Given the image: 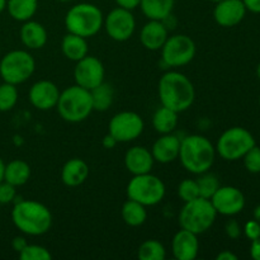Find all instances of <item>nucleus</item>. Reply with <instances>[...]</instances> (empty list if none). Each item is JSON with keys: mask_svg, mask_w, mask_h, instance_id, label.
Returning <instances> with one entry per match:
<instances>
[{"mask_svg": "<svg viewBox=\"0 0 260 260\" xmlns=\"http://www.w3.org/2000/svg\"><path fill=\"white\" fill-rule=\"evenodd\" d=\"M210 2H212V3H215V4H216V3H218V2H221V0H210Z\"/></svg>", "mask_w": 260, "mask_h": 260, "instance_id": "50", "label": "nucleus"}, {"mask_svg": "<svg viewBox=\"0 0 260 260\" xmlns=\"http://www.w3.org/2000/svg\"><path fill=\"white\" fill-rule=\"evenodd\" d=\"M36 70V61L28 51L13 50L0 60V76L5 83L19 85L27 81Z\"/></svg>", "mask_w": 260, "mask_h": 260, "instance_id": "8", "label": "nucleus"}, {"mask_svg": "<svg viewBox=\"0 0 260 260\" xmlns=\"http://www.w3.org/2000/svg\"><path fill=\"white\" fill-rule=\"evenodd\" d=\"M20 41L29 50H40L47 43V30L41 23L29 19L23 22L20 28Z\"/></svg>", "mask_w": 260, "mask_h": 260, "instance_id": "21", "label": "nucleus"}, {"mask_svg": "<svg viewBox=\"0 0 260 260\" xmlns=\"http://www.w3.org/2000/svg\"><path fill=\"white\" fill-rule=\"evenodd\" d=\"M56 108L61 118L69 123L85 121L94 111L90 90L81 88L76 84L69 86L60 93Z\"/></svg>", "mask_w": 260, "mask_h": 260, "instance_id": "4", "label": "nucleus"}, {"mask_svg": "<svg viewBox=\"0 0 260 260\" xmlns=\"http://www.w3.org/2000/svg\"><path fill=\"white\" fill-rule=\"evenodd\" d=\"M104 15L96 5L90 3H79L69 9L65 17L68 32L90 38L103 27Z\"/></svg>", "mask_w": 260, "mask_h": 260, "instance_id": "5", "label": "nucleus"}, {"mask_svg": "<svg viewBox=\"0 0 260 260\" xmlns=\"http://www.w3.org/2000/svg\"><path fill=\"white\" fill-rule=\"evenodd\" d=\"M144 128V119L139 113L123 111L112 117L108 124V134H111L117 142H131L141 136Z\"/></svg>", "mask_w": 260, "mask_h": 260, "instance_id": "11", "label": "nucleus"}, {"mask_svg": "<svg viewBox=\"0 0 260 260\" xmlns=\"http://www.w3.org/2000/svg\"><path fill=\"white\" fill-rule=\"evenodd\" d=\"M7 9V0H0V13Z\"/></svg>", "mask_w": 260, "mask_h": 260, "instance_id": "47", "label": "nucleus"}, {"mask_svg": "<svg viewBox=\"0 0 260 260\" xmlns=\"http://www.w3.org/2000/svg\"><path fill=\"white\" fill-rule=\"evenodd\" d=\"M216 259L217 260H238V255H236V254H234L233 251H230V250H223V251H221L217 256H216Z\"/></svg>", "mask_w": 260, "mask_h": 260, "instance_id": "44", "label": "nucleus"}, {"mask_svg": "<svg viewBox=\"0 0 260 260\" xmlns=\"http://www.w3.org/2000/svg\"><path fill=\"white\" fill-rule=\"evenodd\" d=\"M117 5L121 8H124V9L134 10L136 9L137 7H140V3L141 0H116Z\"/></svg>", "mask_w": 260, "mask_h": 260, "instance_id": "40", "label": "nucleus"}, {"mask_svg": "<svg viewBox=\"0 0 260 260\" xmlns=\"http://www.w3.org/2000/svg\"><path fill=\"white\" fill-rule=\"evenodd\" d=\"M178 196L183 202H189L200 197V189H198L197 180L184 179L178 185Z\"/></svg>", "mask_w": 260, "mask_h": 260, "instance_id": "34", "label": "nucleus"}, {"mask_svg": "<svg viewBox=\"0 0 260 260\" xmlns=\"http://www.w3.org/2000/svg\"><path fill=\"white\" fill-rule=\"evenodd\" d=\"M178 112L161 106L155 111L152 116V126L160 135L172 134L178 126Z\"/></svg>", "mask_w": 260, "mask_h": 260, "instance_id": "26", "label": "nucleus"}, {"mask_svg": "<svg viewBox=\"0 0 260 260\" xmlns=\"http://www.w3.org/2000/svg\"><path fill=\"white\" fill-rule=\"evenodd\" d=\"M244 165L246 170L253 174H259L260 173V147L254 145L248 152L243 156Z\"/></svg>", "mask_w": 260, "mask_h": 260, "instance_id": "35", "label": "nucleus"}, {"mask_svg": "<svg viewBox=\"0 0 260 260\" xmlns=\"http://www.w3.org/2000/svg\"><path fill=\"white\" fill-rule=\"evenodd\" d=\"M165 192L164 182L151 173L134 175L127 184V197L145 207L159 205L164 200Z\"/></svg>", "mask_w": 260, "mask_h": 260, "instance_id": "7", "label": "nucleus"}, {"mask_svg": "<svg viewBox=\"0 0 260 260\" xmlns=\"http://www.w3.org/2000/svg\"><path fill=\"white\" fill-rule=\"evenodd\" d=\"M225 233L229 238L233 239V240H236V239L240 238L241 234H243V229H241L240 223H239L238 221L230 220L228 221V223H226Z\"/></svg>", "mask_w": 260, "mask_h": 260, "instance_id": "38", "label": "nucleus"}, {"mask_svg": "<svg viewBox=\"0 0 260 260\" xmlns=\"http://www.w3.org/2000/svg\"><path fill=\"white\" fill-rule=\"evenodd\" d=\"M210 201L215 207L217 215L222 216H235L240 213L245 207L244 193L231 185L218 188Z\"/></svg>", "mask_w": 260, "mask_h": 260, "instance_id": "14", "label": "nucleus"}, {"mask_svg": "<svg viewBox=\"0 0 260 260\" xmlns=\"http://www.w3.org/2000/svg\"><path fill=\"white\" fill-rule=\"evenodd\" d=\"M27 245H28V241L25 240V238H23V236H15L12 241L13 249H14L18 254H19Z\"/></svg>", "mask_w": 260, "mask_h": 260, "instance_id": "39", "label": "nucleus"}, {"mask_svg": "<svg viewBox=\"0 0 260 260\" xmlns=\"http://www.w3.org/2000/svg\"><path fill=\"white\" fill-rule=\"evenodd\" d=\"M255 144V139L244 127H231L226 129L217 140L216 152L228 161L243 159L244 155Z\"/></svg>", "mask_w": 260, "mask_h": 260, "instance_id": "9", "label": "nucleus"}, {"mask_svg": "<svg viewBox=\"0 0 260 260\" xmlns=\"http://www.w3.org/2000/svg\"><path fill=\"white\" fill-rule=\"evenodd\" d=\"M57 2H60V3H69V2H71V0H57Z\"/></svg>", "mask_w": 260, "mask_h": 260, "instance_id": "49", "label": "nucleus"}, {"mask_svg": "<svg viewBox=\"0 0 260 260\" xmlns=\"http://www.w3.org/2000/svg\"><path fill=\"white\" fill-rule=\"evenodd\" d=\"M60 93L55 83L50 80H40L30 86L28 98L30 104L38 111H50L57 106Z\"/></svg>", "mask_w": 260, "mask_h": 260, "instance_id": "15", "label": "nucleus"}, {"mask_svg": "<svg viewBox=\"0 0 260 260\" xmlns=\"http://www.w3.org/2000/svg\"><path fill=\"white\" fill-rule=\"evenodd\" d=\"M250 255L254 260H260V238L251 241Z\"/></svg>", "mask_w": 260, "mask_h": 260, "instance_id": "42", "label": "nucleus"}, {"mask_svg": "<svg viewBox=\"0 0 260 260\" xmlns=\"http://www.w3.org/2000/svg\"><path fill=\"white\" fill-rule=\"evenodd\" d=\"M90 95L94 111L106 112L113 103V89L109 84L104 83V81L96 88L91 89Z\"/></svg>", "mask_w": 260, "mask_h": 260, "instance_id": "29", "label": "nucleus"}, {"mask_svg": "<svg viewBox=\"0 0 260 260\" xmlns=\"http://www.w3.org/2000/svg\"><path fill=\"white\" fill-rule=\"evenodd\" d=\"M30 178V167L24 160H12L5 164L4 180L9 184L17 187H22L29 180Z\"/></svg>", "mask_w": 260, "mask_h": 260, "instance_id": "24", "label": "nucleus"}, {"mask_svg": "<svg viewBox=\"0 0 260 260\" xmlns=\"http://www.w3.org/2000/svg\"><path fill=\"white\" fill-rule=\"evenodd\" d=\"M169 37V29L162 20H149L140 32V42L146 50L159 51Z\"/></svg>", "mask_w": 260, "mask_h": 260, "instance_id": "20", "label": "nucleus"}, {"mask_svg": "<svg viewBox=\"0 0 260 260\" xmlns=\"http://www.w3.org/2000/svg\"><path fill=\"white\" fill-rule=\"evenodd\" d=\"M89 177V165L83 159L74 157L68 160L61 170V179L68 187H79Z\"/></svg>", "mask_w": 260, "mask_h": 260, "instance_id": "22", "label": "nucleus"}, {"mask_svg": "<svg viewBox=\"0 0 260 260\" xmlns=\"http://www.w3.org/2000/svg\"><path fill=\"white\" fill-rule=\"evenodd\" d=\"M244 234L249 240H255L260 238V223L256 220H250L245 223L243 229Z\"/></svg>", "mask_w": 260, "mask_h": 260, "instance_id": "37", "label": "nucleus"}, {"mask_svg": "<svg viewBox=\"0 0 260 260\" xmlns=\"http://www.w3.org/2000/svg\"><path fill=\"white\" fill-rule=\"evenodd\" d=\"M196 180H197L198 189H200V197L206 198V200H211L216 190L221 187L218 178L212 173H202L200 174V178Z\"/></svg>", "mask_w": 260, "mask_h": 260, "instance_id": "31", "label": "nucleus"}, {"mask_svg": "<svg viewBox=\"0 0 260 260\" xmlns=\"http://www.w3.org/2000/svg\"><path fill=\"white\" fill-rule=\"evenodd\" d=\"M216 217L217 212L211 201L198 197L189 202H184L178 220H179L180 229L200 235L212 228Z\"/></svg>", "mask_w": 260, "mask_h": 260, "instance_id": "6", "label": "nucleus"}, {"mask_svg": "<svg viewBox=\"0 0 260 260\" xmlns=\"http://www.w3.org/2000/svg\"><path fill=\"white\" fill-rule=\"evenodd\" d=\"M103 27L109 37L117 42H124L129 40L136 29V19L132 10L117 7L104 17Z\"/></svg>", "mask_w": 260, "mask_h": 260, "instance_id": "12", "label": "nucleus"}, {"mask_svg": "<svg viewBox=\"0 0 260 260\" xmlns=\"http://www.w3.org/2000/svg\"><path fill=\"white\" fill-rule=\"evenodd\" d=\"M102 144H103V147L104 149H113L114 146H116L117 144H118V142H117V140L114 139L113 136H112L111 134H107L106 136H104V139H103V142H102Z\"/></svg>", "mask_w": 260, "mask_h": 260, "instance_id": "43", "label": "nucleus"}, {"mask_svg": "<svg viewBox=\"0 0 260 260\" xmlns=\"http://www.w3.org/2000/svg\"><path fill=\"white\" fill-rule=\"evenodd\" d=\"M137 256L140 260H164L167 258V250L160 241L151 239L140 245Z\"/></svg>", "mask_w": 260, "mask_h": 260, "instance_id": "30", "label": "nucleus"}, {"mask_svg": "<svg viewBox=\"0 0 260 260\" xmlns=\"http://www.w3.org/2000/svg\"><path fill=\"white\" fill-rule=\"evenodd\" d=\"M216 147L202 135H189L180 141L178 159L183 168L192 174L200 175L210 172L215 162Z\"/></svg>", "mask_w": 260, "mask_h": 260, "instance_id": "3", "label": "nucleus"}, {"mask_svg": "<svg viewBox=\"0 0 260 260\" xmlns=\"http://www.w3.org/2000/svg\"><path fill=\"white\" fill-rule=\"evenodd\" d=\"M256 75H258V78L260 80V63L258 65V68H256Z\"/></svg>", "mask_w": 260, "mask_h": 260, "instance_id": "48", "label": "nucleus"}, {"mask_svg": "<svg viewBox=\"0 0 260 260\" xmlns=\"http://www.w3.org/2000/svg\"><path fill=\"white\" fill-rule=\"evenodd\" d=\"M246 10L255 14H260V0H243Z\"/></svg>", "mask_w": 260, "mask_h": 260, "instance_id": "41", "label": "nucleus"}, {"mask_svg": "<svg viewBox=\"0 0 260 260\" xmlns=\"http://www.w3.org/2000/svg\"><path fill=\"white\" fill-rule=\"evenodd\" d=\"M180 141L182 140L173 132L161 135L151 147V154L155 161L160 164H169L177 160L179 156Z\"/></svg>", "mask_w": 260, "mask_h": 260, "instance_id": "18", "label": "nucleus"}, {"mask_svg": "<svg viewBox=\"0 0 260 260\" xmlns=\"http://www.w3.org/2000/svg\"><path fill=\"white\" fill-rule=\"evenodd\" d=\"M104 76H106V70L103 63L95 56L86 55L81 60L76 61L74 69V79L76 85L91 90L103 83Z\"/></svg>", "mask_w": 260, "mask_h": 260, "instance_id": "13", "label": "nucleus"}, {"mask_svg": "<svg viewBox=\"0 0 260 260\" xmlns=\"http://www.w3.org/2000/svg\"><path fill=\"white\" fill-rule=\"evenodd\" d=\"M38 9V0H7V10L18 22L32 19Z\"/></svg>", "mask_w": 260, "mask_h": 260, "instance_id": "27", "label": "nucleus"}, {"mask_svg": "<svg viewBox=\"0 0 260 260\" xmlns=\"http://www.w3.org/2000/svg\"><path fill=\"white\" fill-rule=\"evenodd\" d=\"M12 221L15 228L28 236H41L52 226V213L47 206L32 200L15 202L12 210Z\"/></svg>", "mask_w": 260, "mask_h": 260, "instance_id": "2", "label": "nucleus"}, {"mask_svg": "<svg viewBox=\"0 0 260 260\" xmlns=\"http://www.w3.org/2000/svg\"><path fill=\"white\" fill-rule=\"evenodd\" d=\"M154 157L151 150L144 146H134L127 150L124 155V167L132 175L151 173L154 167Z\"/></svg>", "mask_w": 260, "mask_h": 260, "instance_id": "19", "label": "nucleus"}, {"mask_svg": "<svg viewBox=\"0 0 260 260\" xmlns=\"http://www.w3.org/2000/svg\"><path fill=\"white\" fill-rule=\"evenodd\" d=\"M194 56L196 43L187 35L170 36L161 47V60L168 68L188 65Z\"/></svg>", "mask_w": 260, "mask_h": 260, "instance_id": "10", "label": "nucleus"}, {"mask_svg": "<svg viewBox=\"0 0 260 260\" xmlns=\"http://www.w3.org/2000/svg\"><path fill=\"white\" fill-rule=\"evenodd\" d=\"M246 12L243 0H221L216 3L213 18L218 25L230 28L238 25L245 18Z\"/></svg>", "mask_w": 260, "mask_h": 260, "instance_id": "16", "label": "nucleus"}, {"mask_svg": "<svg viewBox=\"0 0 260 260\" xmlns=\"http://www.w3.org/2000/svg\"><path fill=\"white\" fill-rule=\"evenodd\" d=\"M259 106H260V96H259Z\"/></svg>", "mask_w": 260, "mask_h": 260, "instance_id": "51", "label": "nucleus"}, {"mask_svg": "<svg viewBox=\"0 0 260 260\" xmlns=\"http://www.w3.org/2000/svg\"><path fill=\"white\" fill-rule=\"evenodd\" d=\"M172 251L177 260H194L200 251L198 235L180 229L173 238Z\"/></svg>", "mask_w": 260, "mask_h": 260, "instance_id": "17", "label": "nucleus"}, {"mask_svg": "<svg viewBox=\"0 0 260 260\" xmlns=\"http://www.w3.org/2000/svg\"><path fill=\"white\" fill-rule=\"evenodd\" d=\"M253 215H254V220H256L260 223V205L256 206L255 210H254V212H253Z\"/></svg>", "mask_w": 260, "mask_h": 260, "instance_id": "46", "label": "nucleus"}, {"mask_svg": "<svg viewBox=\"0 0 260 260\" xmlns=\"http://www.w3.org/2000/svg\"><path fill=\"white\" fill-rule=\"evenodd\" d=\"M121 215L126 225L131 226V228H139V226L144 225L146 221L147 211L144 205L128 198V201H126L122 206Z\"/></svg>", "mask_w": 260, "mask_h": 260, "instance_id": "28", "label": "nucleus"}, {"mask_svg": "<svg viewBox=\"0 0 260 260\" xmlns=\"http://www.w3.org/2000/svg\"><path fill=\"white\" fill-rule=\"evenodd\" d=\"M157 93L161 106L182 113L192 107L196 90L189 78L179 71H168L160 78Z\"/></svg>", "mask_w": 260, "mask_h": 260, "instance_id": "1", "label": "nucleus"}, {"mask_svg": "<svg viewBox=\"0 0 260 260\" xmlns=\"http://www.w3.org/2000/svg\"><path fill=\"white\" fill-rule=\"evenodd\" d=\"M175 0H141L140 8L149 20H164L172 14Z\"/></svg>", "mask_w": 260, "mask_h": 260, "instance_id": "25", "label": "nucleus"}, {"mask_svg": "<svg viewBox=\"0 0 260 260\" xmlns=\"http://www.w3.org/2000/svg\"><path fill=\"white\" fill-rule=\"evenodd\" d=\"M17 198V190L14 185L5 180L0 182V205H8Z\"/></svg>", "mask_w": 260, "mask_h": 260, "instance_id": "36", "label": "nucleus"}, {"mask_svg": "<svg viewBox=\"0 0 260 260\" xmlns=\"http://www.w3.org/2000/svg\"><path fill=\"white\" fill-rule=\"evenodd\" d=\"M4 170H5V164L3 161V159L0 157V182L4 180Z\"/></svg>", "mask_w": 260, "mask_h": 260, "instance_id": "45", "label": "nucleus"}, {"mask_svg": "<svg viewBox=\"0 0 260 260\" xmlns=\"http://www.w3.org/2000/svg\"><path fill=\"white\" fill-rule=\"evenodd\" d=\"M18 94L17 85H13L9 83L0 84V112H9L12 111L18 103Z\"/></svg>", "mask_w": 260, "mask_h": 260, "instance_id": "32", "label": "nucleus"}, {"mask_svg": "<svg viewBox=\"0 0 260 260\" xmlns=\"http://www.w3.org/2000/svg\"><path fill=\"white\" fill-rule=\"evenodd\" d=\"M19 258L20 260H51L52 254L45 246L28 244L19 253Z\"/></svg>", "mask_w": 260, "mask_h": 260, "instance_id": "33", "label": "nucleus"}, {"mask_svg": "<svg viewBox=\"0 0 260 260\" xmlns=\"http://www.w3.org/2000/svg\"><path fill=\"white\" fill-rule=\"evenodd\" d=\"M61 51L68 60L76 62L89 55V46L86 38L68 32L61 42Z\"/></svg>", "mask_w": 260, "mask_h": 260, "instance_id": "23", "label": "nucleus"}]
</instances>
